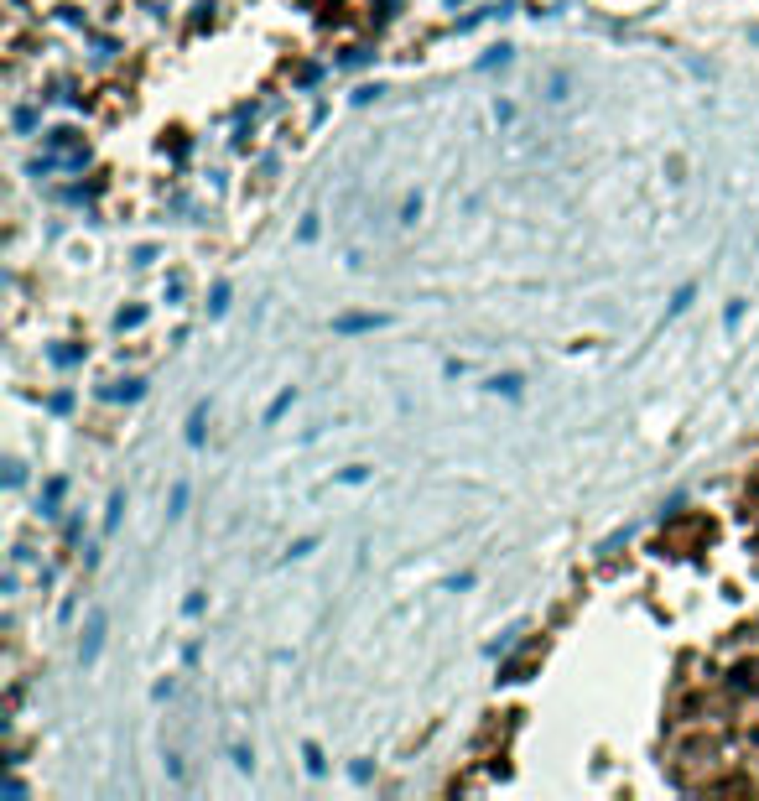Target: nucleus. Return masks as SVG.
<instances>
[{
    "label": "nucleus",
    "instance_id": "f257e3e1",
    "mask_svg": "<svg viewBox=\"0 0 759 801\" xmlns=\"http://www.w3.org/2000/svg\"><path fill=\"white\" fill-rule=\"evenodd\" d=\"M99 645H104V614H94V620H89V635H84V650H78V661H84V666H94Z\"/></svg>",
    "mask_w": 759,
    "mask_h": 801
},
{
    "label": "nucleus",
    "instance_id": "f03ea898",
    "mask_svg": "<svg viewBox=\"0 0 759 801\" xmlns=\"http://www.w3.org/2000/svg\"><path fill=\"white\" fill-rule=\"evenodd\" d=\"M333 328L338 333H370V328H385V318H380V312H359V318H338Z\"/></svg>",
    "mask_w": 759,
    "mask_h": 801
},
{
    "label": "nucleus",
    "instance_id": "7ed1b4c3",
    "mask_svg": "<svg viewBox=\"0 0 759 801\" xmlns=\"http://www.w3.org/2000/svg\"><path fill=\"white\" fill-rule=\"evenodd\" d=\"M203 416H208V406L198 400V406H193V416H188V442H193V447L203 442Z\"/></svg>",
    "mask_w": 759,
    "mask_h": 801
},
{
    "label": "nucleus",
    "instance_id": "20e7f679",
    "mask_svg": "<svg viewBox=\"0 0 759 801\" xmlns=\"http://www.w3.org/2000/svg\"><path fill=\"white\" fill-rule=\"evenodd\" d=\"M281 411H291V391H281V396H276L271 406H266V427H271V422H276V416H281Z\"/></svg>",
    "mask_w": 759,
    "mask_h": 801
},
{
    "label": "nucleus",
    "instance_id": "39448f33",
    "mask_svg": "<svg viewBox=\"0 0 759 801\" xmlns=\"http://www.w3.org/2000/svg\"><path fill=\"white\" fill-rule=\"evenodd\" d=\"M109 396H114V400H136V396H141V380H120Z\"/></svg>",
    "mask_w": 759,
    "mask_h": 801
},
{
    "label": "nucleus",
    "instance_id": "423d86ee",
    "mask_svg": "<svg viewBox=\"0 0 759 801\" xmlns=\"http://www.w3.org/2000/svg\"><path fill=\"white\" fill-rule=\"evenodd\" d=\"M494 391H505V396H520V375H494Z\"/></svg>",
    "mask_w": 759,
    "mask_h": 801
},
{
    "label": "nucleus",
    "instance_id": "0eeeda50",
    "mask_svg": "<svg viewBox=\"0 0 759 801\" xmlns=\"http://www.w3.org/2000/svg\"><path fill=\"white\" fill-rule=\"evenodd\" d=\"M691 297H697V287H682V292L671 297V312H687V307H691Z\"/></svg>",
    "mask_w": 759,
    "mask_h": 801
},
{
    "label": "nucleus",
    "instance_id": "6e6552de",
    "mask_svg": "<svg viewBox=\"0 0 759 801\" xmlns=\"http://www.w3.org/2000/svg\"><path fill=\"white\" fill-rule=\"evenodd\" d=\"M120 510H125V494H114V499H109V515H104V531H114V521H120Z\"/></svg>",
    "mask_w": 759,
    "mask_h": 801
},
{
    "label": "nucleus",
    "instance_id": "1a4fd4ad",
    "mask_svg": "<svg viewBox=\"0 0 759 801\" xmlns=\"http://www.w3.org/2000/svg\"><path fill=\"white\" fill-rule=\"evenodd\" d=\"M183 505H188V484H177L172 489V515H183Z\"/></svg>",
    "mask_w": 759,
    "mask_h": 801
},
{
    "label": "nucleus",
    "instance_id": "9d476101",
    "mask_svg": "<svg viewBox=\"0 0 759 801\" xmlns=\"http://www.w3.org/2000/svg\"><path fill=\"white\" fill-rule=\"evenodd\" d=\"M208 307H213V312H224V307H229V287H213V302H208Z\"/></svg>",
    "mask_w": 759,
    "mask_h": 801
}]
</instances>
